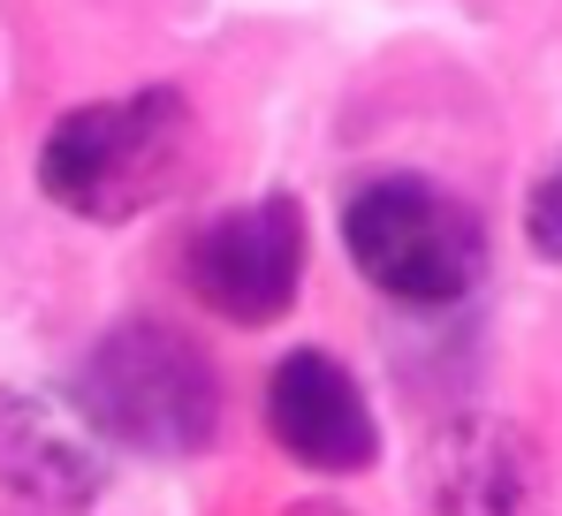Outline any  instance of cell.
Instances as JSON below:
<instances>
[{"mask_svg": "<svg viewBox=\"0 0 562 516\" xmlns=\"http://www.w3.org/2000/svg\"><path fill=\"white\" fill-rule=\"evenodd\" d=\"M190 145H198V122L183 91L153 85L122 99H85L46 130L38 190L77 221H137L183 182Z\"/></svg>", "mask_w": 562, "mask_h": 516, "instance_id": "1", "label": "cell"}, {"mask_svg": "<svg viewBox=\"0 0 562 516\" xmlns=\"http://www.w3.org/2000/svg\"><path fill=\"white\" fill-rule=\"evenodd\" d=\"M342 244L350 266L373 281L387 304L441 312L464 304L486 281V228L457 190L426 175H380L342 205Z\"/></svg>", "mask_w": 562, "mask_h": 516, "instance_id": "2", "label": "cell"}, {"mask_svg": "<svg viewBox=\"0 0 562 516\" xmlns=\"http://www.w3.org/2000/svg\"><path fill=\"white\" fill-rule=\"evenodd\" d=\"M77 411L106 433V448H137V456H190L221 433V372L205 364V349L137 319L114 327L77 372Z\"/></svg>", "mask_w": 562, "mask_h": 516, "instance_id": "3", "label": "cell"}, {"mask_svg": "<svg viewBox=\"0 0 562 516\" xmlns=\"http://www.w3.org/2000/svg\"><path fill=\"white\" fill-rule=\"evenodd\" d=\"M190 296L228 327H274L304 289V213L289 198H251L190 236Z\"/></svg>", "mask_w": 562, "mask_h": 516, "instance_id": "4", "label": "cell"}, {"mask_svg": "<svg viewBox=\"0 0 562 516\" xmlns=\"http://www.w3.org/2000/svg\"><path fill=\"white\" fill-rule=\"evenodd\" d=\"M267 426L274 440L304 463V471H327V479H350V471H373L380 456V426L373 403L358 388V372L327 349H289L267 380Z\"/></svg>", "mask_w": 562, "mask_h": 516, "instance_id": "5", "label": "cell"}, {"mask_svg": "<svg viewBox=\"0 0 562 516\" xmlns=\"http://www.w3.org/2000/svg\"><path fill=\"white\" fill-rule=\"evenodd\" d=\"M0 479L46 509H77L92 502L106 479V433L54 395H8L0 403Z\"/></svg>", "mask_w": 562, "mask_h": 516, "instance_id": "6", "label": "cell"}, {"mask_svg": "<svg viewBox=\"0 0 562 516\" xmlns=\"http://www.w3.org/2000/svg\"><path fill=\"white\" fill-rule=\"evenodd\" d=\"M525 494H532V463L502 433H471L464 463L449 471V516H525Z\"/></svg>", "mask_w": 562, "mask_h": 516, "instance_id": "7", "label": "cell"}, {"mask_svg": "<svg viewBox=\"0 0 562 516\" xmlns=\"http://www.w3.org/2000/svg\"><path fill=\"white\" fill-rule=\"evenodd\" d=\"M525 236H532V251L555 258L562 266V160L540 175V190H532V205H525Z\"/></svg>", "mask_w": 562, "mask_h": 516, "instance_id": "8", "label": "cell"}]
</instances>
